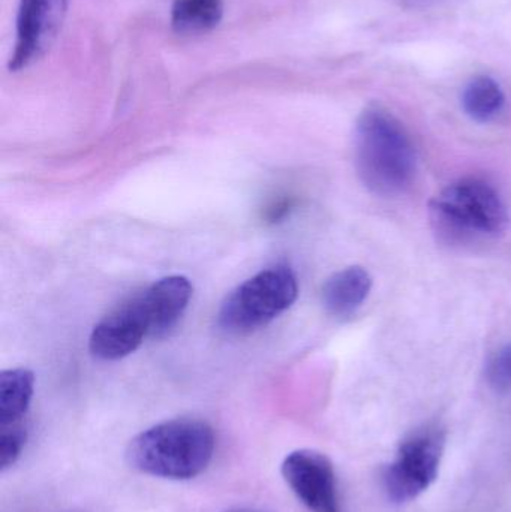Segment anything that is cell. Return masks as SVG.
Segmentation results:
<instances>
[{
    "label": "cell",
    "instance_id": "1",
    "mask_svg": "<svg viewBox=\"0 0 511 512\" xmlns=\"http://www.w3.org/2000/svg\"><path fill=\"white\" fill-rule=\"evenodd\" d=\"M354 159L363 185L381 197L404 194L416 177L413 141L401 120L381 105H369L360 114Z\"/></svg>",
    "mask_w": 511,
    "mask_h": 512
},
{
    "label": "cell",
    "instance_id": "2",
    "mask_svg": "<svg viewBox=\"0 0 511 512\" xmlns=\"http://www.w3.org/2000/svg\"><path fill=\"white\" fill-rule=\"evenodd\" d=\"M215 447V432L206 421L176 418L135 436L126 448V460L141 474L186 481L206 471Z\"/></svg>",
    "mask_w": 511,
    "mask_h": 512
},
{
    "label": "cell",
    "instance_id": "3",
    "mask_svg": "<svg viewBox=\"0 0 511 512\" xmlns=\"http://www.w3.org/2000/svg\"><path fill=\"white\" fill-rule=\"evenodd\" d=\"M435 230L456 243L494 239L509 227V212L494 186L480 179L450 183L431 201Z\"/></svg>",
    "mask_w": 511,
    "mask_h": 512
},
{
    "label": "cell",
    "instance_id": "4",
    "mask_svg": "<svg viewBox=\"0 0 511 512\" xmlns=\"http://www.w3.org/2000/svg\"><path fill=\"white\" fill-rule=\"evenodd\" d=\"M297 295L299 285L290 267L267 268L228 295L219 310L218 327L230 336H245L290 309Z\"/></svg>",
    "mask_w": 511,
    "mask_h": 512
},
{
    "label": "cell",
    "instance_id": "5",
    "mask_svg": "<svg viewBox=\"0 0 511 512\" xmlns=\"http://www.w3.org/2000/svg\"><path fill=\"white\" fill-rule=\"evenodd\" d=\"M444 441L441 430L426 427L402 442L395 462L384 474V489L390 501L407 504L434 484L443 459Z\"/></svg>",
    "mask_w": 511,
    "mask_h": 512
},
{
    "label": "cell",
    "instance_id": "6",
    "mask_svg": "<svg viewBox=\"0 0 511 512\" xmlns=\"http://www.w3.org/2000/svg\"><path fill=\"white\" fill-rule=\"evenodd\" d=\"M282 477L311 512H341L335 469L329 457L315 450H296L285 457Z\"/></svg>",
    "mask_w": 511,
    "mask_h": 512
},
{
    "label": "cell",
    "instance_id": "7",
    "mask_svg": "<svg viewBox=\"0 0 511 512\" xmlns=\"http://www.w3.org/2000/svg\"><path fill=\"white\" fill-rule=\"evenodd\" d=\"M149 336H152V322L138 292L95 325L89 349L98 360L116 361L137 351Z\"/></svg>",
    "mask_w": 511,
    "mask_h": 512
},
{
    "label": "cell",
    "instance_id": "8",
    "mask_svg": "<svg viewBox=\"0 0 511 512\" xmlns=\"http://www.w3.org/2000/svg\"><path fill=\"white\" fill-rule=\"evenodd\" d=\"M66 3L68 0H20L17 38L9 60L12 72L26 69L44 56L62 26Z\"/></svg>",
    "mask_w": 511,
    "mask_h": 512
},
{
    "label": "cell",
    "instance_id": "9",
    "mask_svg": "<svg viewBox=\"0 0 511 512\" xmlns=\"http://www.w3.org/2000/svg\"><path fill=\"white\" fill-rule=\"evenodd\" d=\"M192 291L185 276H170L140 292L152 322V337L164 336L177 324L191 301Z\"/></svg>",
    "mask_w": 511,
    "mask_h": 512
},
{
    "label": "cell",
    "instance_id": "10",
    "mask_svg": "<svg viewBox=\"0 0 511 512\" xmlns=\"http://www.w3.org/2000/svg\"><path fill=\"white\" fill-rule=\"evenodd\" d=\"M372 289V277L359 265L344 268L327 279L323 286V304L327 312L345 316L362 306Z\"/></svg>",
    "mask_w": 511,
    "mask_h": 512
},
{
    "label": "cell",
    "instance_id": "11",
    "mask_svg": "<svg viewBox=\"0 0 511 512\" xmlns=\"http://www.w3.org/2000/svg\"><path fill=\"white\" fill-rule=\"evenodd\" d=\"M35 390V375L27 369L0 373V427L18 424L26 415Z\"/></svg>",
    "mask_w": 511,
    "mask_h": 512
},
{
    "label": "cell",
    "instance_id": "12",
    "mask_svg": "<svg viewBox=\"0 0 511 512\" xmlns=\"http://www.w3.org/2000/svg\"><path fill=\"white\" fill-rule=\"evenodd\" d=\"M504 105V90L489 75H477L462 92V108L474 122H491L503 111Z\"/></svg>",
    "mask_w": 511,
    "mask_h": 512
},
{
    "label": "cell",
    "instance_id": "13",
    "mask_svg": "<svg viewBox=\"0 0 511 512\" xmlns=\"http://www.w3.org/2000/svg\"><path fill=\"white\" fill-rule=\"evenodd\" d=\"M222 15V0H174L171 24L182 35H200L215 29Z\"/></svg>",
    "mask_w": 511,
    "mask_h": 512
},
{
    "label": "cell",
    "instance_id": "14",
    "mask_svg": "<svg viewBox=\"0 0 511 512\" xmlns=\"http://www.w3.org/2000/svg\"><path fill=\"white\" fill-rule=\"evenodd\" d=\"M27 441V432L20 423L2 427L0 433V469L11 468L20 459Z\"/></svg>",
    "mask_w": 511,
    "mask_h": 512
},
{
    "label": "cell",
    "instance_id": "15",
    "mask_svg": "<svg viewBox=\"0 0 511 512\" xmlns=\"http://www.w3.org/2000/svg\"><path fill=\"white\" fill-rule=\"evenodd\" d=\"M486 381L497 393L511 391V343L492 355L486 364Z\"/></svg>",
    "mask_w": 511,
    "mask_h": 512
},
{
    "label": "cell",
    "instance_id": "16",
    "mask_svg": "<svg viewBox=\"0 0 511 512\" xmlns=\"http://www.w3.org/2000/svg\"><path fill=\"white\" fill-rule=\"evenodd\" d=\"M230 512H255V511H249V510H237V511H230Z\"/></svg>",
    "mask_w": 511,
    "mask_h": 512
}]
</instances>
